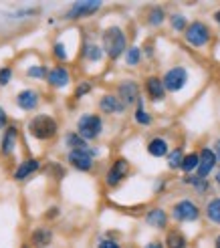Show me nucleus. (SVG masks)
I'll return each mask as SVG.
<instances>
[{
  "label": "nucleus",
  "mask_w": 220,
  "mask_h": 248,
  "mask_svg": "<svg viewBox=\"0 0 220 248\" xmlns=\"http://www.w3.org/2000/svg\"><path fill=\"white\" fill-rule=\"evenodd\" d=\"M170 22H172V29H174V31H186V29H188L186 16H184V15H178V12L170 16Z\"/></svg>",
  "instance_id": "29"
},
{
  "label": "nucleus",
  "mask_w": 220,
  "mask_h": 248,
  "mask_svg": "<svg viewBox=\"0 0 220 248\" xmlns=\"http://www.w3.org/2000/svg\"><path fill=\"white\" fill-rule=\"evenodd\" d=\"M47 81L53 87H65L69 83V71L63 67H55V69H51V73H48Z\"/></svg>",
  "instance_id": "16"
},
{
  "label": "nucleus",
  "mask_w": 220,
  "mask_h": 248,
  "mask_svg": "<svg viewBox=\"0 0 220 248\" xmlns=\"http://www.w3.org/2000/svg\"><path fill=\"white\" fill-rule=\"evenodd\" d=\"M145 248H164L160 242H150V244H145Z\"/></svg>",
  "instance_id": "39"
},
{
  "label": "nucleus",
  "mask_w": 220,
  "mask_h": 248,
  "mask_svg": "<svg viewBox=\"0 0 220 248\" xmlns=\"http://www.w3.org/2000/svg\"><path fill=\"white\" fill-rule=\"evenodd\" d=\"M186 41H188V45H192V46H204L206 43L210 41V31H208V27H206L204 22H200V20L188 24V29H186Z\"/></svg>",
  "instance_id": "6"
},
{
  "label": "nucleus",
  "mask_w": 220,
  "mask_h": 248,
  "mask_svg": "<svg viewBox=\"0 0 220 248\" xmlns=\"http://www.w3.org/2000/svg\"><path fill=\"white\" fill-rule=\"evenodd\" d=\"M206 218H208L212 224L220 226V198H212V200L206 204Z\"/></svg>",
  "instance_id": "21"
},
{
  "label": "nucleus",
  "mask_w": 220,
  "mask_h": 248,
  "mask_svg": "<svg viewBox=\"0 0 220 248\" xmlns=\"http://www.w3.org/2000/svg\"><path fill=\"white\" fill-rule=\"evenodd\" d=\"M22 248H29V246H22Z\"/></svg>",
  "instance_id": "43"
},
{
  "label": "nucleus",
  "mask_w": 220,
  "mask_h": 248,
  "mask_svg": "<svg viewBox=\"0 0 220 248\" xmlns=\"http://www.w3.org/2000/svg\"><path fill=\"white\" fill-rule=\"evenodd\" d=\"M85 57H87L89 61H101L103 57V46L99 45H95V43H89V45H85Z\"/></svg>",
  "instance_id": "26"
},
{
  "label": "nucleus",
  "mask_w": 220,
  "mask_h": 248,
  "mask_svg": "<svg viewBox=\"0 0 220 248\" xmlns=\"http://www.w3.org/2000/svg\"><path fill=\"white\" fill-rule=\"evenodd\" d=\"M172 216H174L176 222H194V220H198L200 210H198V206L194 204L192 200H188V198H186V200H180V202L174 204Z\"/></svg>",
  "instance_id": "5"
},
{
  "label": "nucleus",
  "mask_w": 220,
  "mask_h": 248,
  "mask_svg": "<svg viewBox=\"0 0 220 248\" xmlns=\"http://www.w3.org/2000/svg\"><path fill=\"white\" fill-rule=\"evenodd\" d=\"M93 150H73L69 152V164L73 168H77L79 171H91L93 170Z\"/></svg>",
  "instance_id": "9"
},
{
  "label": "nucleus",
  "mask_w": 220,
  "mask_h": 248,
  "mask_svg": "<svg viewBox=\"0 0 220 248\" xmlns=\"http://www.w3.org/2000/svg\"><path fill=\"white\" fill-rule=\"evenodd\" d=\"M101 8V2H97V0H85V2H75L69 12H67V18H83V16H91L95 15L97 10Z\"/></svg>",
  "instance_id": "10"
},
{
  "label": "nucleus",
  "mask_w": 220,
  "mask_h": 248,
  "mask_svg": "<svg viewBox=\"0 0 220 248\" xmlns=\"http://www.w3.org/2000/svg\"><path fill=\"white\" fill-rule=\"evenodd\" d=\"M16 138H18V131L15 127H8L6 133H4V138H2V154H12V150H15V145H16Z\"/></svg>",
  "instance_id": "22"
},
{
  "label": "nucleus",
  "mask_w": 220,
  "mask_h": 248,
  "mask_svg": "<svg viewBox=\"0 0 220 248\" xmlns=\"http://www.w3.org/2000/svg\"><path fill=\"white\" fill-rule=\"evenodd\" d=\"M91 89H93V85H91L89 81H85V83H81V85L77 87V89H75V97L79 99V97H83V95H87Z\"/></svg>",
  "instance_id": "33"
},
{
  "label": "nucleus",
  "mask_w": 220,
  "mask_h": 248,
  "mask_svg": "<svg viewBox=\"0 0 220 248\" xmlns=\"http://www.w3.org/2000/svg\"><path fill=\"white\" fill-rule=\"evenodd\" d=\"M117 97L121 99V103L126 107H131V105H141L140 103V87L136 81H121L117 85Z\"/></svg>",
  "instance_id": "8"
},
{
  "label": "nucleus",
  "mask_w": 220,
  "mask_h": 248,
  "mask_svg": "<svg viewBox=\"0 0 220 248\" xmlns=\"http://www.w3.org/2000/svg\"><path fill=\"white\" fill-rule=\"evenodd\" d=\"M55 55H57L61 61H67V53H65L63 43H55Z\"/></svg>",
  "instance_id": "35"
},
{
  "label": "nucleus",
  "mask_w": 220,
  "mask_h": 248,
  "mask_svg": "<svg viewBox=\"0 0 220 248\" xmlns=\"http://www.w3.org/2000/svg\"><path fill=\"white\" fill-rule=\"evenodd\" d=\"M214 248H220V236H216V242H214Z\"/></svg>",
  "instance_id": "41"
},
{
  "label": "nucleus",
  "mask_w": 220,
  "mask_h": 248,
  "mask_svg": "<svg viewBox=\"0 0 220 248\" xmlns=\"http://www.w3.org/2000/svg\"><path fill=\"white\" fill-rule=\"evenodd\" d=\"M214 20H216V22L220 24V10H218V12H216V15H214Z\"/></svg>",
  "instance_id": "40"
},
{
  "label": "nucleus",
  "mask_w": 220,
  "mask_h": 248,
  "mask_svg": "<svg viewBox=\"0 0 220 248\" xmlns=\"http://www.w3.org/2000/svg\"><path fill=\"white\" fill-rule=\"evenodd\" d=\"M36 170H39V162L36 159H27V162H22L16 171H15V180H27L31 173H34Z\"/></svg>",
  "instance_id": "18"
},
{
  "label": "nucleus",
  "mask_w": 220,
  "mask_h": 248,
  "mask_svg": "<svg viewBox=\"0 0 220 248\" xmlns=\"http://www.w3.org/2000/svg\"><path fill=\"white\" fill-rule=\"evenodd\" d=\"M101 41H103V51L107 53L109 59H117V57L127 48L126 32L121 31L119 27H109V29H105Z\"/></svg>",
  "instance_id": "1"
},
{
  "label": "nucleus",
  "mask_w": 220,
  "mask_h": 248,
  "mask_svg": "<svg viewBox=\"0 0 220 248\" xmlns=\"http://www.w3.org/2000/svg\"><path fill=\"white\" fill-rule=\"evenodd\" d=\"M216 162H218V157L214 155V152L210 150V147H204V150L200 152V164L196 168V176L206 180V178H208V173L214 170Z\"/></svg>",
  "instance_id": "11"
},
{
  "label": "nucleus",
  "mask_w": 220,
  "mask_h": 248,
  "mask_svg": "<svg viewBox=\"0 0 220 248\" xmlns=\"http://www.w3.org/2000/svg\"><path fill=\"white\" fill-rule=\"evenodd\" d=\"M182 162H184V152H182V147H176L168 154V166L172 170H178L182 168Z\"/></svg>",
  "instance_id": "25"
},
{
  "label": "nucleus",
  "mask_w": 220,
  "mask_h": 248,
  "mask_svg": "<svg viewBox=\"0 0 220 248\" xmlns=\"http://www.w3.org/2000/svg\"><path fill=\"white\" fill-rule=\"evenodd\" d=\"M145 222H148L150 226H154V228H166V224H168V214L164 212L162 208H154V210H150L148 214H145Z\"/></svg>",
  "instance_id": "15"
},
{
  "label": "nucleus",
  "mask_w": 220,
  "mask_h": 248,
  "mask_svg": "<svg viewBox=\"0 0 220 248\" xmlns=\"http://www.w3.org/2000/svg\"><path fill=\"white\" fill-rule=\"evenodd\" d=\"M166 246L168 248H186L188 246V240L182 232L178 230H170L168 236H166Z\"/></svg>",
  "instance_id": "20"
},
{
  "label": "nucleus",
  "mask_w": 220,
  "mask_h": 248,
  "mask_svg": "<svg viewBox=\"0 0 220 248\" xmlns=\"http://www.w3.org/2000/svg\"><path fill=\"white\" fill-rule=\"evenodd\" d=\"M164 10L162 8H154L152 12H150V16H148V20H150V24H156V27H157V24H162L164 22Z\"/></svg>",
  "instance_id": "31"
},
{
  "label": "nucleus",
  "mask_w": 220,
  "mask_h": 248,
  "mask_svg": "<svg viewBox=\"0 0 220 248\" xmlns=\"http://www.w3.org/2000/svg\"><path fill=\"white\" fill-rule=\"evenodd\" d=\"M136 121L140 123V125H150V123H152V115L145 113L141 105H138V109H136Z\"/></svg>",
  "instance_id": "30"
},
{
  "label": "nucleus",
  "mask_w": 220,
  "mask_h": 248,
  "mask_svg": "<svg viewBox=\"0 0 220 248\" xmlns=\"http://www.w3.org/2000/svg\"><path fill=\"white\" fill-rule=\"evenodd\" d=\"M97 248H121L115 240H101L99 244H97Z\"/></svg>",
  "instance_id": "36"
},
{
  "label": "nucleus",
  "mask_w": 220,
  "mask_h": 248,
  "mask_svg": "<svg viewBox=\"0 0 220 248\" xmlns=\"http://www.w3.org/2000/svg\"><path fill=\"white\" fill-rule=\"evenodd\" d=\"M53 242V232L47 230V228H36L32 232V244L36 248H47L48 244Z\"/></svg>",
  "instance_id": "17"
},
{
  "label": "nucleus",
  "mask_w": 220,
  "mask_h": 248,
  "mask_svg": "<svg viewBox=\"0 0 220 248\" xmlns=\"http://www.w3.org/2000/svg\"><path fill=\"white\" fill-rule=\"evenodd\" d=\"M127 173H129V164H127V159L119 157V159H115V162L111 164V168L107 170L105 182H107L109 188H115V186H119L121 182L127 178Z\"/></svg>",
  "instance_id": "7"
},
{
  "label": "nucleus",
  "mask_w": 220,
  "mask_h": 248,
  "mask_svg": "<svg viewBox=\"0 0 220 248\" xmlns=\"http://www.w3.org/2000/svg\"><path fill=\"white\" fill-rule=\"evenodd\" d=\"M216 184H220V170H218V173H216Z\"/></svg>",
  "instance_id": "42"
},
{
  "label": "nucleus",
  "mask_w": 220,
  "mask_h": 248,
  "mask_svg": "<svg viewBox=\"0 0 220 248\" xmlns=\"http://www.w3.org/2000/svg\"><path fill=\"white\" fill-rule=\"evenodd\" d=\"M65 143L71 147V152L73 150H89V143L85 141L79 133H67L65 135Z\"/></svg>",
  "instance_id": "23"
},
{
  "label": "nucleus",
  "mask_w": 220,
  "mask_h": 248,
  "mask_svg": "<svg viewBox=\"0 0 220 248\" xmlns=\"http://www.w3.org/2000/svg\"><path fill=\"white\" fill-rule=\"evenodd\" d=\"M164 87L166 91H180L188 83V71L184 67H172L164 73Z\"/></svg>",
  "instance_id": "4"
},
{
  "label": "nucleus",
  "mask_w": 220,
  "mask_h": 248,
  "mask_svg": "<svg viewBox=\"0 0 220 248\" xmlns=\"http://www.w3.org/2000/svg\"><path fill=\"white\" fill-rule=\"evenodd\" d=\"M140 61H141V51H140L138 46H129L127 48V55H126V63L129 67H138Z\"/></svg>",
  "instance_id": "27"
},
{
  "label": "nucleus",
  "mask_w": 220,
  "mask_h": 248,
  "mask_svg": "<svg viewBox=\"0 0 220 248\" xmlns=\"http://www.w3.org/2000/svg\"><path fill=\"white\" fill-rule=\"evenodd\" d=\"M10 79H12V69H8V67H4V69H0V85H8L10 83Z\"/></svg>",
  "instance_id": "34"
},
{
  "label": "nucleus",
  "mask_w": 220,
  "mask_h": 248,
  "mask_svg": "<svg viewBox=\"0 0 220 248\" xmlns=\"http://www.w3.org/2000/svg\"><path fill=\"white\" fill-rule=\"evenodd\" d=\"M148 154L154 157H164L168 154V141L164 138H154L148 143Z\"/></svg>",
  "instance_id": "19"
},
{
  "label": "nucleus",
  "mask_w": 220,
  "mask_h": 248,
  "mask_svg": "<svg viewBox=\"0 0 220 248\" xmlns=\"http://www.w3.org/2000/svg\"><path fill=\"white\" fill-rule=\"evenodd\" d=\"M186 182L192 184V186H194V190H196L198 194H206V192H208V182L202 180V178H198V176H188Z\"/></svg>",
  "instance_id": "28"
},
{
  "label": "nucleus",
  "mask_w": 220,
  "mask_h": 248,
  "mask_svg": "<svg viewBox=\"0 0 220 248\" xmlns=\"http://www.w3.org/2000/svg\"><path fill=\"white\" fill-rule=\"evenodd\" d=\"M57 129H59L57 119L51 115H36L29 123V131L36 140H51V138H55Z\"/></svg>",
  "instance_id": "2"
},
{
  "label": "nucleus",
  "mask_w": 220,
  "mask_h": 248,
  "mask_svg": "<svg viewBox=\"0 0 220 248\" xmlns=\"http://www.w3.org/2000/svg\"><path fill=\"white\" fill-rule=\"evenodd\" d=\"M145 93L152 101H162L166 97V87L160 77H148L145 79Z\"/></svg>",
  "instance_id": "12"
},
{
  "label": "nucleus",
  "mask_w": 220,
  "mask_h": 248,
  "mask_svg": "<svg viewBox=\"0 0 220 248\" xmlns=\"http://www.w3.org/2000/svg\"><path fill=\"white\" fill-rule=\"evenodd\" d=\"M212 152H214V155L220 159V140H216L214 141V147H212Z\"/></svg>",
  "instance_id": "38"
},
{
  "label": "nucleus",
  "mask_w": 220,
  "mask_h": 248,
  "mask_svg": "<svg viewBox=\"0 0 220 248\" xmlns=\"http://www.w3.org/2000/svg\"><path fill=\"white\" fill-rule=\"evenodd\" d=\"M6 127V113H4V109L0 107V129H4Z\"/></svg>",
  "instance_id": "37"
},
{
  "label": "nucleus",
  "mask_w": 220,
  "mask_h": 248,
  "mask_svg": "<svg viewBox=\"0 0 220 248\" xmlns=\"http://www.w3.org/2000/svg\"><path fill=\"white\" fill-rule=\"evenodd\" d=\"M198 164H200V154H188V155H184V162H182L180 170L184 173H190L192 170L198 168Z\"/></svg>",
  "instance_id": "24"
},
{
  "label": "nucleus",
  "mask_w": 220,
  "mask_h": 248,
  "mask_svg": "<svg viewBox=\"0 0 220 248\" xmlns=\"http://www.w3.org/2000/svg\"><path fill=\"white\" fill-rule=\"evenodd\" d=\"M99 109L103 113H124L126 105L121 103V99L117 95H103L99 101Z\"/></svg>",
  "instance_id": "13"
},
{
  "label": "nucleus",
  "mask_w": 220,
  "mask_h": 248,
  "mask_svg": "<svg viewBox=\"0 0 220 248\" xmlns=\"http://www.w3.org/2000/svg\"><path fill=\"white\" fill-rule=\"evenodd\" d=\"M103 131V121L99 115H93V113H85L79 117L77 121V133L81 138L87 141V140H95L97 135Z\"/></svg>",
  "instance_id": "3"
},
{
  "label": "nucleus",
  "mask_w": 220,
  "mask_h": 248,
  "mask_svg": "<svg viewBox=\"0 0 220 248\" xmlns=\"http://www.w3.org/2000/svg\"><path fill=\"white\" fill-rule=\"evenodd\" d=\"M27 75H29L31 79H43V77H48V73H47L45 67H31V69L27 71Z\"/></svg>",
  "instance_id": "32"
},
{
  "label": "nucleus",
  "mask_w": 220,
  "mask_h": 248,
  "mask_svg": "<svg viewBox=\"0 0 220 248\" xmlns=\"http://www.w3.org/2000/svg\"><path fill=\"white\" fill-rule=\"evenodd\" d=\"M16 103L24 111H32V109H36V105H39V93L32 91V89H24L22 93L16 95Z\"/></svg>",
  "instance_id": "14"
}]
</instances>
